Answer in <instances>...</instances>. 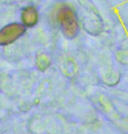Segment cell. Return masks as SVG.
<instances>
[{"label":"cell","mask_w":128,"mask_h":134,"mask_svg":"<svg viewBox=\"0 0 128 134\" xmlns=\"http://www.w3.org/2000/svg\"><path fill=\"white\" fill-rule=\"evenodd\" d=\"M26 32V27L21 24H9L0 30V46H7L20 38Z\"/></svg>","instance_id":"7a4b0ae2"},{"label":"cell","mask_w":128,"mask_h":134,"mask_svg":"<svg viewBox=\"0 0 128 134\" xmlns=\"http://www.w3.org/2000/svg\"><path fill=\"white\" fill-rule=\"evenodd\" d=\"M57 20H58L61 30L66 37L74 38L78 34V20L76 14L70 7H61L57 14Z\"/></svg>","instance_id":"6da1fadb"},{"label":"cell","mask_w":128,"mask_h":134,"mask_svg":"<svg viewBox=\"0 0 128 134\" xmlns=\"http://www.w3.org/2000/svg\"><path fill=\"white\" fill-rule=\"evenodd\" d=\"M21 19H22V23L25 26L32 27L38 21V12H37V10L34 7H27L22 11Z\"/></svg>","instance_id":"3957f363"}]
</instances>
